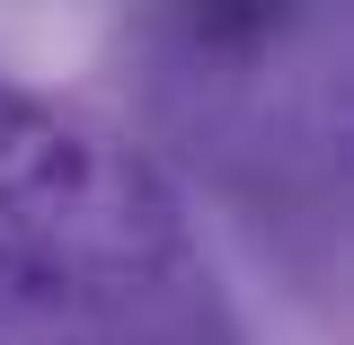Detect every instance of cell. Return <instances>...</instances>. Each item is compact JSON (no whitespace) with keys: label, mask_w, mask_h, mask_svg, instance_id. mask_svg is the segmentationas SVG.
<instances>
[{"label":"cell","mask_w":354,"mask_h":345,"mask_svg":"<svg viewBox=\"0 0 354 345\" xmlns=\"http://www.w3.org/2000/svg\"><path fill=\"white\" fill-rule=\"evenodd\" d=\"M186 265L177 186L124 133L0 88V301L133 310Z\"/></svg>","instance_id":"1"},{"label":"cell","mask_w":354,"mask_h":345,"mask_svg":"<svg viewBox=\"0 0 354 345\" xmlns=\"http://www.w3.org/2000/svg\"><path fill=\"white\" fill-rule=\"evenodd\" d=\"M292 0H186V36L213 53H257L266 36H283Z\"/></svg>","instance_id":"2"}]
</instances>
